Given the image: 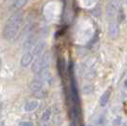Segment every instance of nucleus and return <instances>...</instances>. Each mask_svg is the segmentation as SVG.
Listing matches in <instances>:
<instances>
[{"label":"nucleus","instance_id":"f257e3e1","mask_svg":"<svg viewBox=\"0 0 127 126\" xmlns=\"http://www.w3.org/2000/svg\"><path fill=\"white\" fill-rule=\"evenodd\" d=\"M22 19H23L22 13H16L12 17H10L3 30V37L7 40H12L15 37V35L19 31Z\"/></svg>","mask_w":127,"mask_h":126},{"label":"nucleus","instance_id":"f03ea898","mask_svg":"<svg viewBox=\"0 0 127 126\" xmlns=\"http://www.w3.org/2000/svg\"><path fill=\"white\" fill-rule=\"evenodd\" d=\"M50 55L49 54H44L41 55L33 61L32 66V71L34 74H40L41 72H43L45 70H47L49 64H50Z\"/></svg>","mask_w":127,"mask_h":126},{"label":"nucleus","instance_id":"7ed1b4c3","mask_svg":"<svg viewBox=\"0 0 127 126\" xmlns=\"http://www.w3.org/2000/svg\"><path fill=\"white\" fill-rule=\"evenodd\" d=\"M43 83L44 82L42 81L40 78H38V79H34L30 85L31 91L38 97H43L46 95V94L43 91Z\"/></svg>","mask_w":127,"mask_h":126},{"label":"nucleus","instance_id":"20e7f679","mask_svg":"<svg viewBox=\"0 0 127 126\" xmlns=\"http://www.w3.org/2000/svg\"><path fill=\"white\" fill-rule=\"evenodd\" d=\"M119 12V3L116 0H110L106 5V14L109 19H114Z\"/></svg>","mask_w":127,"mask_h":126},{"label":"nucleus","instance_id":"39448f33","mask_svg":"<svg viewBox=\"0 0 127 126\" xmlns=\"http://www.w3.org/2000/svg\"><path fill=\"white\" fill-rule=\"evenodd\" d=\"M36 42H37V39L34 35H32V36H29V37L26 39L23 43V49L25 51H29L31 50L32 48H33L35 45H36Z\"/></svg>","mask_w":127,"mask_h":126},{"label":"nucleus","instance_id":"423d86ee","mask_svg":"<svg viewBox=\"0 0 127 126\" xmlns=\"http://www.w3.org/2000/svg\"><path fill=\"white\" fill-rule=\"evenodd\" d=\"M111 93H112V88L109 87L105 90V92L102 94V95L100 96V99H99V104L101 107H104L106 106V104L108 103L109 98H110V95H111Z\"/></svg>","mask_w":127,"mask_h":126},{"label":"nucleus","instance_id":"0eeeda50","mask_svg":"<svg viewBox=\"0 0 127 126\" xmlns=\"http://www.w3.org/2000/svg\"><path fill=\"white\" fill-rule=\"evenodd\" d=\"M32 59H33V56L30 53H27L25 54L23 57H21V60H20V64L22 67H28L31 63H32Z\"/></svg>","mask_w":127,"mask_h":126},{"label":"nucleus","instance_id":"6e6552de","mask_svg":"<svg viewBox=\"0 0 127 126\" xmlns=\"http://www.w3.org/2000/svg\"><path fill=\"white\" fill-rule=\"evenodd\" d=\"M44 49H45V42H39L38 44H36L33 47L32 55L33 57H39L44 52Z\"/></svg>","mask_w":127,"mask_h":126},{"label":"nucleus","instance_id":"1a4fd4ad","mask_svg":"<svg viewBox=\"0 0 127 126\" xmlns=\"http://www.w3.org/2000/svg\"><path fill=\"white\" fill-rule=\"evenodd\" d=\"M38 106V102L36 100H30L26 102L25 106H24V110L26 112H32L33 110H35Z\"/></svg>","mask_w":127,"mask_h":126},{"label":"nucleus","instance_id":"9d476101","mask_svg":"<svg viewBox=\"0 0 127 126\" xmlns=\"http://www.w3.org/2000/svg\"><path fill=\"white\" fill-rule=\"evenodd\" d=\"M109 32L112 36H117V34L119 32V26L116 21H112L109 23Z\"/></svg>","mask_w":127,"mask_h":126},{"label":"nucleus","instance_id":"9b49d317","mask_svg":"<svg viewBox=\"0 0 127 126\" xmlns=\"http://www.w3.org/2000/svg\"><path fill=\"white\" fill-rule=\"evenodd\" d=\"M51 115H52V111L50 108H48V109H46L43 114H42V117H41V121L42 122H47V121H49L50 119H51Z\"/></svg>","mask_w":127,"mask_h":126},{"label":"nucleus","instance_id":"f8f14e48","mask_svg":"<svg viewBox=\"0 0 127 126\" xmlns=\"http://www.w3.org/2000/svg\"><path fill=\"white\" fill-rule=\"evenodd\" d=\"M27 1L28 0H16L14 6L16 7V8H21V7H23L27 3Z\"/></svg>","mask_w":127,"mask_h":126},{"label":"nucleus","instance_id":"ddd939ff","mask_svg":"<svg viewBox=\"0 0 127 126\" xmlns=\"http://www.w3.org/2000/svg\"><path fill=\"white\" fill-rule=\"evenodd\" d=\"M20 126H33V124L30 121H24V122L20 123Z\"/></svg>","mask_w":127,"mask_h":126},{"label":"nucleus","instance_id":"4468645a","mask_svg":"<svg viewBox=\"0 0 127 126\" xmlns=\"http://www.w3.org/2000/svg\"><path fill=\"white\" fill-rule=\"evenodd\" d=\"M124 86L127 88V77H126V79H125V81H124Z\"/></svg>","mask_w":127,"mask_h":126},{"label":"nucleus","instance_id":"2eb2a0df","mask_svg":"<svg viewBox=\"0 0 127 126\" xmlns=\"http://www.w3.org/2000/svg\"><path fill=\"white\" fill-rule=\"evenodd\" d=\"M0 67H1V61H0Z\"/></svg>","mask_w":127,"mask_h":126}]
</instances>
